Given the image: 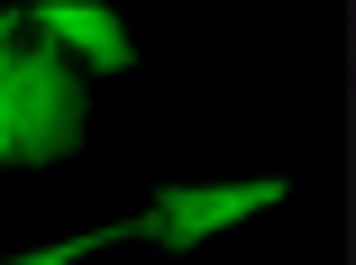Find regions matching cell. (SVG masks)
Segmentation results:
<instances>
[{
	"label": "cell",
	"instance_id": "2",
	"mask_svg": "<svg viewBox=\"0 0 356 265\" xmlns=\"http://www.w3.org/2000/svg\"><path fill=\"white\" fill-rule=\"evenodd\" d=\"M283 174H265V183H165L147 211H137V238H156L165 256H192L201 238H220V229H238V220H256V211H274L283 202Z\"/></svg>",
	"mask_w": 356,
	"mask_h": 265
},
{
	"label": "cell",
	"instance_id": "4",
	"mask_svg": "<svg viewBox=\"0 0 356 265\" xmlns=\"http://www.w3.org/2000/svg\"><path fill=\"white\" fill-rule=\"evenodd\" d=\"M119 238H137V220H119V229H83V238H55V247H37V256H10V265H83V256L119 247Z\"/></svg>",
	"mask_w": 356,
	"mask_h": 265
},
{
	"label": "cell",
	"instance_id": "3",
	"mask_svg": "<svg viewBox=\"0 0 356 265\" xmlns=\"http://www.w3.org/2000/svg\"><path fill=\"white\" fill-rule=\"evenodd\" d=\"M28 28H37L55 55H83V64H101V74H128V64H137L119 10H101V0H37Z\"/></svg>",
	"mask_w": 356,
	"mask_h": 265
},
{
	"label": "cell",
	"instance_id": "1",
	"mask_svg": "<svg viewBox=\"0 0 356 265\" xmlns=\"http://www.w3.org/2000/svg\"><path fill=\"white\" fill-rule=\"evenodd\" d=\"M92 128V101H83V74L74 55H55L46 37L19 46V138H10V165H64Z\"/></svg>",
	"mask_w": 356,
	"mask_h": 265
},
{
	"label": "cell",
	"instance_id": "5",
	"mask_svg": "<svg viewBox=\"0 0 356 265\" xmlns=\"http://www.w3.org/2000/svg\"><path fill=\"white\" fill-rule=\"evenodd\" d=\"M10 138H19V55L0 64V165H10Z\"/></svg>",
	"mask_w": 356,
	"mask_h": 265
},
{
	"label": "cell",
	"instance_id": "6",
	"mask_svg": "<svg viewBox=\"0 0 356 265\" xmlns=\"http://www.w3.org/2000/svg\"><path fill=\"white\" fill-rule=\"evenodd\" d=\"M19 46H28V10H0V64H10Z\"/></svg>",
	"mask_w": 356,
	"mask_h": 265
}]
</instances>
